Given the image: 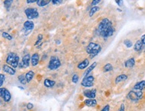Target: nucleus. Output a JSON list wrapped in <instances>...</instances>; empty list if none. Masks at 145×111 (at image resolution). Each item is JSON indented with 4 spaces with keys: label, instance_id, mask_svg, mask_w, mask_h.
<instances>
[{
    "label": "nucleus",
    "instance_id": "1",
    "mask_svg": "<svg viewBox=\"0 0 145 111\" xmlns=\"http://www.w3.org/2000/svg\"><path fill=\"white\" fill-rule=\"evenodd\" d=\"M114 31L115 30L112 26V23L108 18H104L97 28L98 34L104 38H108L113 35Z\"/></svg>",
    "mask_w": 145,
    "mask_h": 111
},
{
    "label": "nucleus",
    "instance_id": "2",
    "mask_svg": "<svg viewBox=\"0 0 145 111\" xmlns=\"http://www.w3.org/2000/svg\"><path fill=\"white\" fill-rule=\"evenodd\" d=\"M102 50V47L100 44L94 42H90L86 46V51L91 58H93L100 53Z\"/></svg>",
    "mask_w": 145,
    "mask_h": 111
},
{
    "label": "nucleus",
    "instance_id": "3",
    "mask_svg": "<svg viewBox=\"0 0 145 111\" xmlns=\"http://www.w3.org/2000/svg\"><path fill=\"white\" fill-rule=\"evenodd\" d=\"M6 63L9 64L12 68H16L19 66L20 62V56L16 53L14 52H10L8 54L7 58H6Z\"/></svg>",
    "mask_w": 145,
    "mask_h": 111
},
{
    "label": "nucleus",
    "instance_id": "4",
    "mask_svg": "<svg viewBox=\"0 0 145 111\" xmlns=\"http://www.w3.org/2000/svg\"><path fill=\"white\" fill-rule=\"evenodd\" d=\"M25 14L26 17L28 18V20H32L33 19H37L39 17V12L36 8H28L25 9Z\"/></svg>",
    "mask_w": 145,
    "mask_h": 111
},
{
    "label": "nucleus",
    "instance_id": "5",
    "mask_svg": "<svg viewBox=\"0 0 145 111\" xmlns=\"http://www.w3.org/2000/svg\"><path fill=\"white\" fill-rule=\"evenodd\" d=\"M143 95V93L141 90H131L128 94L127 98L130 100L137 102L142 99Z\"/></svg>",
    "mask_w": 145,
    "mask_h": 111
},
{
    "label": "nucleus",
    "instance_id": "6",
    "mask_svg": "<svg viewBox=\"0 0 145 111\" xmlns=\"http://www.w3.org/2000/svg\"><path fill=\"white\" fill-rule=\"evenodd\" d=\"M61 66V62L60 59L56 56H52L50 58V62L48 64V68L51 70H57Z\"/></svg>",
    "mask_w": 145,
    "mask_h": 111
},
{
    "label": "nucleus",
    "instance_id": "7",
    "mask_svg": "<svg viewBox=\"0 0 145 111\" xmlns=\"http://www.w3.org/2000/svg\"><path fill=\"white\" fill-rule=\"evenodd\" d=\"M0 96L1 97V99H3V100L5 102H9L11 100V95L10 92L5 88L1 87V89H0Z\"/></svg>",
    "mask_w": 145,
    "mask_h": 111
},
{
    "label": "nucleus",
    "instance_id": "8",
    "mask_svg": "<svg viewBox=\"0 0 145 111\" xmlns=\"http://www.w3.org/2000/svg\"><path fill=\"white\" fill-rule=\"evenodd\" d=\"M31 58H32V56H30V54H25V55L23 57L22 60V62H20V64H19V67H20V68H28V67H29Z\"/></svg>",
    "mask_w": 145,
    "mask_h": 111
},
{
    "label": "nucleus",
    "instance_id": "9",
    "mask_svg": "<svg viewBox=\"0 0 145 111\" xmlns=\"http://www.w3.org/2000/svg\"><path fill=\"white\" fill-rule=\"evenodd\" d=\"M84 96H86L88 99H94L96 95V90L92 89V90H86L83 92Z\"/></svg>",
    "mask_w": 145,
    "mask_h": 111
},
{
    "label": "nucleus",
    "instance_id": "10",
    "mask_svg": "<svg viewBox=\"0 0 145 111\" xmlns=\"http://www.w3.org/2000/svg\"><path fill=\"white\" fill-rule=\"evenodd\" d=\"M3 70L5 72V73L8 74L10 75H15L16 73V71H15V68H12L11 66H10L8 64H3Z\"/></svg>",
    "mask_w": 145,
    "mask_h": 111
},
{
    "label": "nucleus",
    "instance_id": "11",
    "mask_svg": "<svg viewBox=\"0 0 145 111\" xmlns=\"http://www.w3.org/2000/svg\"><path fill=\"white\" fill-rule=\"evenodd\" d=\"M23 28L26 32H31L34 28V23L32 20L25 21L23 23Z\"/></svg>",
    "mask_w": 145,
    "mask_h": 111
},
{
    "label": "nucleus",
    "instance_id": "12",
    "mask_svg": "<svg viewBox=\"0 0 145 111\" xmlns=\"http://www.w3.org/2000/svg\"><path fill=\"white\" fill-rule=\"evenodd\" d=\"M40 61V56L38 53H34L32 56L31 58V63L32 66H36L39 63Z\"/></svg>",
    "mask_w": 145,
    "mask_h": 111
},
{
    "label": "nucleus",
    "instance_id": "13",
    "mask_svg": "<svg viewBox=\"0 0 145 111\" xmlns=\"http://www.w3.org/2000/svg\"><path fill=\"white\" fill-rule=\"evenodd\" d=\"M89 64H90V61L88 58H86L84 60L82 61L80 63L78 64L77 67L80 70H84V69L87 68L88 66H89Z\"/></svg>",
    "mask_w": 145,
    "mask_h": 111
},
{
    "label": "nucleus",
    "instance_id": "14",
    "mask_svg": "<svg viewBox=\"0 0 145 111\" xmlns=\"http://www.w3.org/2000/svg\"><path fill=\"white\" fill-rule=\"evenodd\" d=\"M134 90H143L145 89V80H141L138 82L134 86Z\"/></svg>",
    "mask_w": 145,
    "mask_h": 111
},
{
    "label": "nucleus",
    "instance_id": "15",
    "mask_svg": "<svg viewBox=\"0 0 145 111\" xmlns=\"http://www.w3.org/2000/svg\"><path fill=\"white\" fill-rule=\"evenodd\" d=\"M96 66H97V62H93L91 65H90L88 68L86 69V70L85 71V72L84 73V76L85 77V76H89V74H90V72H92V71L94 69V68L96 67Z\"/></svg>",
    "mask_w": 145,
    "mask_h": 111
},
{
    "label": "nucleus",
    "instance_id": "16",
    "mask_svg": "<svg viewBox=\"0 0 145 111\" xmlns=\"http://www.w3.org/2000/svg\"><path fill=\"white\" fill-rule=\"evenodd\" d=\"M84 104L89 107H95L97 105V101L95 99H86L84 100Z\"/></svg>",
    "mask_w": 145,
    "mask_h": 111
},
{
    "label": "nucleus",
    "instance_id": "17",
    "mask_svg": "<svg viewBox=\"0 0 145 111\" xmlns=\"http://www.w3.org/2000/svg\"><path fill=\"white\" fill-rule=\"evenodd\" d=\"M134 64H135V60L134 58H130L124 62V66L126 68H133V66H134Z\"/></svg>",
    "mask_w": 145,
    "mask_h": 111
},
{
    "label": "nucleus",
    "instance_id": "18",
    "mask_svg": "<svg viewBox=\"0 0 145 111\" xmlns=\"http://www.w3.org/2000/svg\"><path fill=\"white\" fill-rule=\"evenodd\" d=\"M128 79V76L126 74H120V75H118V76L115 79V84H118L123 82V81H124Z\"/></svg>",
    "mask_w": 145,
    "mask_h": 111
},
{
    "label": "nucleus",
    "instance_id": "19",
    "mask_svg": "<svg viewBox=\"0 0 145 111\" xmlns=\"http://www.w3.org/2000/svg\"><path fill=\"white\" fill-rule=\"evenodd\" d=\"M44 84L46 88H52L56 84V82L54 80H52L50 79H45L44 82Z\"/></svg>",
    "mask_w": 145,
    "mask_h": 111
},
{
    "label": "nucleus",
    "instance_id": "20",
    "mask_svg": "<svg viewBox=\"0 0 145 111\" xmlns=\"http://www.w3.org/2000/svg\"><path fill=\"white\" fill-rule=\"evenodd\" d=\"M25 78H26V80H27V82L28 83H30L31 81L32 80L33 78V76L35 75V73H34V72L32 70H30L28 71L27 73L25 74Z\"/></svg>",
    "mask_w": 145,
    "mask_h": 111
},
{
    "label": "nucleus",
    "instance_id": "21",
    "mask_svg": "<svg viewBox=\"0 0 145 111\" xmlns=\"http://www.w3.org/2000/svg\"><path fill=\"white\" fill-rule=\"evenodd\" d=\"M51 1L52 0H38L36 3L39 7H44L48 5Z\"/></svg>",
    "mask_w": 145,
    "mask_h": 111
},
{
    "label": "nucleus",
    "instance_id": "22",
    "mask_svg": "<svg viewBox=\"0 0 145 111\" xmlns=\"http://www.w3.org/2000/svg\"><path fill=\"white\" fill-rule=\"evenodd\" d=\"M143 44L141 42V40H138L136 41V42L135 43L134 45V50L136 52H138V51L141 50V49L143 48Z\"/></svg>",
    "mask_w": 145,
    "mask_h": 111
},
{
    "label": "nucleus",
    "instance_id": "23",
    "mask_svg": "<svg viewBox=\"0 0 145 111\" xmlns=\"http://www.w3.org/2000/svg\"><path fill=\"white\" fill-rule=\"evenodd\" d=\"M100 10V8L98 6H94L90 9V11H89V16L90 17H92L93 15L95 14L96 13L98 12Z\"/></svg>",
    "mask_w": 145,
    "mask_h": 111
},
{
    "label": "nucleus",
    "instance_id": "24",
    "mask_svg": "<svg viewBox=\"0 0 145 111\" xmlns=\"http://www.w3.org/2000/svg\"><path fill=\"white\" fill-rule=\"evenodd\" d=\"M18 80L20 81V82L22 84H23V85H25L26 84L28 83L27 82V80H26V78H25V74H20L19 75L18 77Z\"/></svg>",
    "mask_w": 145,
    "mask_h": 111
},
{
    "label": "nucleus",
    "instance_id": "25",
    "mask_svg": "<svg viewBox=\"0 0 145 111\" xmlns=\"http://www.w3.org/2000/svg\"><path fill=\"white\" fill-rule=\"evenodd\" d=\"M113 70L112 65L110 63H108L105 64L104 67H103V71L104 72H110Z\"/></svg>",
    "mask_w": 145,
    "mask_h": 111
},
{
    "label": "nucleus",
    "instance_id": "26",
    "mask_svg": "<svg viewBox=\"0 0 145 111\" xmlns=\"http://www.w3.org/2000/svg\"><path fill=\"white\" fill-rule=\"evenodd\" d=\"M81 85L84 87H86V88H90L94 86V82H88V81H84L82 80L81 82Z\"/></svg>",
    "mask_w": 145,
    "mask_h": 111
},
{
    "label": "nucleus",
    "instance_id": "27",
    "mask_svg": "<svg viewBox=\"0 0 145 111\" xmlns=\"http://www.w3.org/2000/svg\"><path fill=\"white\" fill-rule=\"evenodd\" d=\"M12 3L13 0H6L5 1H3V5H4L5 8H6V10L8 11L10 10V6L12 4Z\"/></svg>",
    "mask_w": 145,
    "mask_h": 111
},
{
    "label": "nucleus",
    "instance_id": "28",
    "mask_svg": "<svg viewBox=\"0 0 145 111\" xmlns=\"http://www.w3.org/2000/svg\"><path fill=\"white\" fill-rule=\"evenodd\" d=\"M2 36L5 39H7L8 40H12V36L10 35V33H8V32H2Z\"/></svg>",
    "mask_w": 145,
    "mask_h": 111
},
{
    "label": "nucleus",
    "instance_id": "29",
    "mask_svg": "<svg viewBox=\"0 0 145 111\" xmlns=\"http://www.w3.org/2000/svg\"><path fill=\"white\" fill-rule=\"evenodd\" d=\"M124 44L128 48H131L133 45V42H132L130 40H128V39H126V40H125L124 41Z\"/></svg>",
    "mask_w": 145,
    "mask_h": 111
},
{
    "label": "nucleus",
    "instance_id": "30",
    "mask_svg": "<svg viewBox=\"0 0 145 111\" xmlns=\"http://www.w3.org/2000/svg\"><path fill=\"white\" fill-rule=\"evenodd\" d=\"M42 40H43L42 34H41V33L38 34V40H37V41L35 42V44H34V45H39V44H41V42H42Z\"/></svg>",
    "mask_w": 145,
    "mask_h": 111
},
{
    "label": "nucleus",
    "instance_id": "31",
    "mask_svg": "<svg viewBox=\"0 0 145 111\" xmlns=\"http://www.w3.org/2000/svg\"><path fill=\"white\" fill-rule=\"evenodd\" d=\"M78 80H79V76L78 74H74V75H73L72 78V81L73 83L76 84L78 82Z\"/></svg>",
    "mask_w": 145,
    "mask_h": 111
},
{
    "label": "nucleus",
    "instance_id": "32",
    "mask_svg": "<svg viewBox=\"0 0 145 111\" xmlns=\"http://www.w3.org/2000/svg\"><path fill=\"white\" fill-rule=\"evenodd\" d=\"M5 76L4 74H0V86H2L3 83H4V81H5Z\"/></svg>",
    "mask_w": 145,
    "mask_h": 111
},
{
    "label": "nucleus",
    "instance_id": "33",
    "mask_svg": "<svg viewBox=\"0 0 145 111\" xmlns=\"http://www.w3.org/2000/svg\"><path fill=\"white\" fill-rule=\"evenodd\" d=\"M52 2L54 5H58L62 3V0H52Z\"/></svg>",
    "mask_w": 145,
    "mask_h": 111
},
{
    "label": "nucleus",
    "instance_id": "34",
    "mask_svg": "<svg viewBox=\"0 0 145 111\" xmlns=\"http://www.w3.org/2000/svg\"><path fill=\"white\" fill-rule=\"evenodd\" d=\"M100 1H101L100 0H93L91 3V5H93V7H94V6H96L97 4H98L99 3H100Z\"/></svg>",
    "mask_w": 145,
    "mask_h": 111
},
{
    "label": "nucleus",
    "instance_id": "35",
    "mask_svg": "<svg viewBox=\"0 0 145 111\" xmlns=\"http://www.w3.org/2000/svg\"><path fill=\"white\" fill-rule=\"evenodd\" d=\"M110 111V106L107 104V105H106L102 109V111Z\"/></svg>",
    "mask_w": 145,
    "mask_h": 111
},
{
    "label": "nucleus",
    "instance_id": "36",
    "mask_svg": "<svg viewBox=\"0 0 145 111\" xmlns=\"http://www.w3.org/2000/svg\"><path fill=\"white\" fill-rule=\"evenodd\" d=\"M27 109H28V110H32V109L33 108V104L32 103H28V104H27Z\"/></svg>",
    "mask_w": 145,
    "mask_h": 111
},
{
    "label": "nucleus",
    "instance_id": "37",
    "mask_svg": "<svg viewBox=\"0 0 145 111\" xmlns=\"http://www.w3.org/2000/svg\"><path fill=\"white\" fill-rule=\"evenodd\" d=\"M118 111H125V106H124V104H121L120 109H119Z\"/></svg>",
    "mask_w": 145,
    "mask_h": 111
},
{
    "label": "nucleus",
    "instance_id": "38",
    "mask_svg": "<svg viewBox=\"0 0 145 111\" xmlns=\"http://www.w3.org/2000/svg\"><path fill=\"white\" fill-rule=\"evenodd\" d=\"M141 42H143V45H145V34L141 36V39H140Z\"/></svg>",
    "mask_w": 145,
    "mask_h": 111
},
{
    "label": "nucleus",
    "instance_id": "39",
    "mask_svg": "<svg viewBox=\"0 0 145 111\" xmlns=\"http://www.w3.org/2000/svg\"><path fill=\"white\" fill-rule=\"evenodd\" d=\"M37 1H38V0H27L26 3L30 4V3H37Z\"/></svg>",
    "mask_w": 145,
    "mask_h": 111
},
{
    "label": "nucleus",
    "instance_id": "40",
    "mask_svg": "<svg viewBox=\"0 0 145 111\" xmlns=\"http://www.w3.org/2000/svg\"><path fill=\"white\" fill-rule=\"evenodd\" d=\"M116 3L118 5V6H120H120L122 5V4L123 3V1H121V0H116Z\"/></svg>",
    "mask_w": 145,
    "mask_h": 111
}]
</instances>
